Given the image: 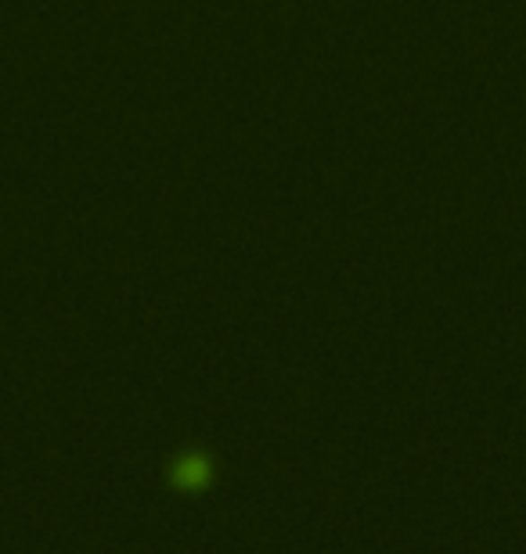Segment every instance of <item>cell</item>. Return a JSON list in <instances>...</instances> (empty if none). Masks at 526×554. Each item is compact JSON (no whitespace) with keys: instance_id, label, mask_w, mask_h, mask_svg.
<instances>
[{"instance_id":"cell-1","label":"cell","mask_w":526,"mask_h":554,"mask_svg":"<svg viewBox=\"0 0 526 554\" xmlns=\"http://www.w3.org/2000/svg\"><path fill=\"white\" fill-rule=\"evenodd\" d=\"M173 482L184 486V489H195V486H206L209 482V461L202 454H191L184 461H177V472H173Z\"/></svg>"}]
</instances>
